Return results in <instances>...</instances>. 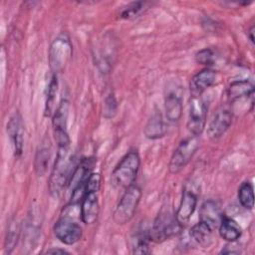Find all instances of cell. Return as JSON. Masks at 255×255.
<instances>
[{
    "label": "cell",
    "instance_id": "obj_1",
    "mask_svg": "<svg viewBox=\"0 0 255 255\" xmlns=\"http://www.w3.org/2000/svg\"><path fill=\"white\" fill-rule=\"evenodd\" d=\"M73 162L74 157L71 152L70 144L58 145L56 159L49 177L48 184L50 194L53 197L58 198L62 194L66 185H68L70 177L73 173Z\"/></svg>",
    "mask_w": 255,
    "mask_h": 255
},
{
    "label": "cell",
    "instance_id": "obj_2",
    "mask_svg": "<svg viewBox=\"0 0 255 255\" xmlns=\"http://www.w3.org/2000/svg\"><path fill=\"white\" fill-rule=\"evenodd\" d=\"M140 165V157L135 149L128 151L115 166L111 175V184L116 189H127L134 183Z\"/></svg>",
    "mask_w": 255,
    "mask_h": 255
},
{
    "label": "cell",
    "instance_id": "obj_3",
    "mask_svg": "<svg viewBox=\"0 0 255 255\" xmlns=\"http://www.w3.org/2000/svg\"><path fill=\"white\" fill-rule=\"evenodd\" d=\"M141 195L140 187L134 183L125 189L113 213L114 221L117 224L124 225L132 219L141 199Z\"/></svg>",
    "mask_w": 255,
    "mask_h": 255
},
{
    "label": "cell",
    "instance_id": "obj_4",
    "mask_svg": "<svg viewBox=\"0 0 255 255\" xmlns=\"http://www.w3.org/2000/svg\"><path fill=\"white\" fill-rule=\"evenodd\" d=\"M182 226L176 220L168 207H162L149 230L151 241L160 243L175 235Z\"/></svg>",
    "mask_w": 255,
    "mask_h": 255
},
{
    "label": "cell",
    "instance_id": "obj_5",
    "mask_svg": "<svg viewBox=\"0 0 255 255\" xmlns=\"http://www.w3.org/2000/svg\"><path fill=\"white\" fill-rule=\"evenodd\" d=\"M72 53L73 46L67 35L62 34L54 39L48 54L50 69L54 75L61 73L65 69L72 57Z\"/></svg>",
    "mask_w": 255,
    "mask_h": 255
},
{
    "label": "cell",
    "instance_id": "obj_6",
    "mask_svg": "<svg viewBox=\"0 0 255 255\" xmlns=\"http://www.w3.org/2000/svg\"><path fill=\"white\" fill-rule=\"evenodd\" d=\"M199 147V139L196 135H190L182 139L173 151L169 163L168 170L172 174L180 172L187 163L192 159Z\"/></svg>",
    "mask_w": 255,
    "mask_h": 255
},
{
    "label": "cell",
    "instance_id": "obj_7",
    "mask_svg": "<svg viewBox=\"0 0 255 255\" xmlns=\"http://www.w3.org/2000/svg\"><path fill=\"white\" fill-rule=\"evenodd\" d=\"M208 104L201 96H191L189 101V112L187 128L192 135H200L206 125Z\"/></svg>",
    "mask_w": 255,
    "mask_h": 255
},
{
    "label": "cell",
    "instance_id": "obj_8",
    "mask_svg": "<svg viewBox=\"0 0 255 255\" xmlns=\"http://www.w3.org/2000/svg\"><path fill=\"white\" fill-rule=\"evenodd\" d=\"M198 200V187L193 181H188L184 184L182 190V196L175 213L176 220L183 226L186 224L192 216Z\"/></svg>",
    "mask_w": 255,
    "mask_h": 255
},
{
    "label": "cell",
    "instance_id": "obj_9",
    "mask_svg": "<svg viewBox=\"0 0 255 255\" xmlns=\"http://www.w3.org/2000/svg\"><path fill=\"white\" fill-rule=\"evenodd\" d=\"M70 104L68 100L63 99L59 106L56 108L52 116V126L54 130V136L58 145L70 144L71 140L67 130L68 117H69Z\"/></svg>",
    "mask_w": 255,
    "mask_h": 255
},
{
    "label": "cell",
    "instance_id": "obj_10",
    "mask_svg": "<svg viewBox=\"0 0 255 255\" xmlns=\"http://www.w3.org/2000/svg\"><path fill=\"white\" fill-rule=\"evenodd\" d=\"M56 238L66 245H73L82 239V227L70 217H61L53 228Z\"/></svg>",
    "mask_w": 255,
    "mask_h": 255
},
{
    "label": "cell",
    "instance_id": "obj_11",
    "mask_svg": "<svg viewBox=\"0 0 255 255\" xmlns=\"http://www.w3.org/2000/svg\"><path fill=\"white\" fill-rule=\"evenodd\" d=\"M81 219L85 224H93L98 219L100 213L99 191L87 190L80 207Z\"/></svg>",
    "mask_w": 255,
    "mask_h": 255
},
{
    "label": "cell",
    "instance_id": "obj_12",
    "mask_svg": "<svg viewBox=\"0 0 255 255\" xmlns=\"http://www.w3.org/2000/svg\"><path fill=\"white\" fill-rule=\"evenodd\" d=\"M233 121V114L228 109L219 110L210 121L207 127V134L212 139L222 136L230 128Z\"/></svg>",
    "mask_w": 255,
    "mask_h": 255
},
{
    "label": "cell",
    "instance_id": "obj_13",
    "mask_svg": "<svg viewBox=\"0 0 255 255\" xmlns=\"http://www.w3.org/2000/svg\"><path fill=\"white\" fill-rule=\"evenodd\" d=\"M7 132L13 143L16 156H20L23 151L24 143V127L22 118L19 113L14 114L7 124Z\"/></svg>",
    "mask_w": 255,
    "mask_h": 255
},
{
    "label": "cell",
    "instance_id": "obj_14",
    "mask_svg": "<svg viewBox=\"0 0 255 255\" xmlns=\"http://www.w3.org/2000/svg\"><path fill=\"white\" fill-rule=\"evenodd\" d=\"M217 79V73L216 71L205 68L195 74L190 82V92L191 96H198L202 95L204 91H206L208 88L213 86Z\"/></svg>",
    "mask_w": 255,
    "mask_h": 255
},
{
    "label": "cell",
    "instance_id": "obj_15",
    "mask_svg": "<svg viewBox=\"0 0 255 255\" xmlns=\"http://www.w3.org/2000/svg\"><path fill=\"white\" fill-rule=\"evenodd\" d=\"M93 166L94 160L91 157L82 159L79 165L76 166L68 183V186L71 188L72 191L86 187V182L92 173Z\"/></svg>",
    "mask_w": 255,
    "mask_h": 255
},
{
    "label": "cell",
    "instance_id": "obj_16",
    "mask_svg": "<svg viewBox=\"0 0 255 255\" xmlns=\"http://www.w3.org/2000/svg\"><path fill=\"white\" fill-rule=\"evenodd\" d=\"M224 214L221 211L219 205L213 200L205 201L199 211V221L207 224L212 230L218 228Z\"/></svg>",
    "mask_w": 255,
    "mask_h": 255
},
{
    "label": "cell",
    "instance_id": "obj_17",
    "mask_svg": "<svg viewBox=\"0 0 255 255\" xmlns=\"http://www.w3.org/2000/svg\"><path fill=\"white\" fill-rule=\"evenodd\" d=\"M228 100L230 103L242 99H253L254 96V85L249 80H237L232 82L229 85L228 91Z\"/></svg>",
    "mask_w": 255,
    "mask_h": 255
},
{
    "label": "cell",
    "instance_id": "obj_18",
    "mask_svg": "<svg viewBox=\"0 0 255 255\" xmlns=\"http://www.w3.org/2000/svg\"><path fill=\"white\" fill-rule=\"evenodd\" d=\"M164 110L165 117L168 122H178L182 116L183 111L181 96L175 92L168 93L164 99Z\"/></svg>",
    "mask_w": 255,
    "mask_h": 255
},
{
    "label": "cell",
    "instance_id": "obj_19",
    "mask_svg": "<svg viewBox=\"0 0 255 255\" xmlns=\"http://www.w3.org/2000/svg\"><path fill=\"white\" fill-rule=\"evenodd\" d=\"M167 127L163 120V117L160 113H154L149 120L147 121L144 128L143 133L146 138L148 139H158L163 137L166 134Z\"/></svg>",
    "mask_w": 255,
    "mask_h": 255
},
{
    "label": "cell",
    "instance_id": "obj_20",
    "mask_svg": "<svg viewBox=\"0 0 255 255\" xmlns=\"http://www.w3.org/2000/svg\"><path fill=\"white\" fill-rule=\"evenodd\" d=\"M218 228L220 236L230 243L238 240L242 234L240 225L234 219L226 217L225 215L223 216Z\"/></svg>",
    "mask_w": 255,
    "mask_h": 255
},
{
    "label": "cell",
    "instance_id": "obj_21",
    "mask_svg": "<svg viewBox=\"0 0 255 255\" xmlns=\"http://www.w3.org/2000/svg\"><path fill=\"white\" fill-rule=\"evenodd\" d=\"M213 230L202 221H199L190 228L189 236L190 238L199 246L207 247L212 241Z\"/></svg>",
    "mask_w": 255,
    "mask_h": 255
},
{
    "label": "cell",
    "instance_id": "obj_22",
    "mask_svg": "<svg viewBox=\"0 0 255 255\" xmlns=\"http://www.w3.org/2000/svg\"><path fill=\"white\" fill-rule=\"evenodd\" d=\"M51 157V148L48 144H42L36 151L34 159V169L37 176H43L49 166Z\"/></svg>",
    "mask_w": 255,
    "mask_h": 255
},
{
    "label": "cell",
    "instance_id": "obj_23",
    "mask_svg": "<svg viewBox=\"0 0 255 255\" xmlns=\"http://www.w3.org/2000/svg\"><path fill=\"white\" fill-rule=\"evenodd\" d=\"M151 237L149 230H139L131 238V249L133 254H148Z\"/></svg>",
    "mask_w": 255,
    "mask_h": 255
},
{
    "label": "cell",
    "instance_id": "obj_24",
    "mask_svg": "<svg viewBox=\"0 0 255 255\" xmlns=\"http://www.w3.org/2000/svg\"><path fill=\"white\" fill-rule=\"evenodd\" d=\"M238 199L240 204L251 210L254 206V190L253 185L250 182H243L238 189Z\"/></svg>",
    "mask_w": 255,
    "mask_h": 255
},
{
    "label": "cell",
    "instance_id": "obj_25",
    "mask_svg": "<svg viewBox=\"0 0 255 255\" xmlns=\"http://www.w3.org/2000/svg\"><path fill=\"white\" fill-rule=\"evenodd\" d=\"M57 90H58L57 75L53 74L52 79L49 84V87H48L47 99H46V104H45V116L46 117H52L55 112L54 109H55V100H56Z\"/></svg>",
    "mask_w": 255,
    "mask_h": 255
},
{
    "label": "cell",
    "instance_id": "obj_26",
    "mask_svg": "<svg viewBox=\"0 0 255 255\" xmlns=\"http://www.w3.org/2000/svg\"><path fill=\"white\" fill-rule=\"evenodd\" d=\"M118 104L116 97L113 93H110L106 96L104 100V108H103V116L106 119H112L117 114Z\"/></svg>",
    "mask_w": 255,
    "mask_h": 255
},
{
    "label": "cell",
    "instance_id": "obj_27",
    "mask_svg": "<svg viewBox=\"0 0 255 255\" xmlns=\"http://www.w3.org/2000/svg\"><path fill=\"white\" fill-rule=\"evenodd\" d=\"M195 60L198 64L204 65L207 68L214 65L215 62V54L210 48H205L198 51L195 55Z\"/></svg>",
    "mask_w": 255,
    "mask_h": 255
},
{
    "label": "cell",
    "instance_id": "obj_28",
    "mask_svg": "<svg viewBox=\"0 0 255 255\" xmlns=\"http://www.w3.org/2000/svg\"><path fill=\"white\" fill-rule=\"evenodd\" d=\"M18 237H19V230H18L17 226L15 224L10 225V227L7 231V234H6L5 244H4V249L7 253H10L14 249V247L17 244Z\"/></svg>",
    "mask_w": 255,
    "mask_h": 255
},
{
    "label": "cell",
    "instance_id": "obj_29",
    "mask_svg": "<svg viewBox=\"0 0 255 255\" xmlns=\"http://www.w3.org/2000/svg\"><path fill=\"white\" fill-rule=\"evenodd\" d=\"M143 3L142 2H132L128 5L121 13V17L124 19H129L136 16L139 11L142 9Z\"/></svg>",
    "mask_w": 255,
    "mask_h": 255
},
{
    "label": "cell",
    "instance_id": "obj_30",
    "mask_svg": "<svg viewBox=\"0 0 255 255\" xmlns=\"http://www.w3.org/2000/svg\"><path fill=\"white\" fill-rule=\"evenodd\" d=\"M101 187V175L98 172H92L86 182V191H99Z\"/></svg>",
    "mask_w": 255,
    "mask_h": 255
},
{
    "label": "cell",
    "instance_id": "obj_31",
    "mask_svg": "<svg viewBox=\"0 0 255 255\" xmlns=\"http://www.w3.org/2000/svg\"><path fill=\"white\" fill-rule=\"evenodd\" d=\"M47 253L49 254H57V253H60V254H64V253H68L65 249H60V248H52V249H49L47 250Z\"/></svg>",
    "mask_w": 255,
    "mask_h": 255
},
{
    "label": "cell",
    "instance_id": "obj_32",
    "mask_svg": "<svg viewBox=\"0 0 255 255\" xmlns=\"http://www.w3.org/2000/svg\"><path fill=\"white\" fill-rule=\"evenodd\" d=\"M254 31V26H252L251 28H250V30L248 31V35H249V39H250V41H251V43L252 44H254V37H253V32Z\"/></svg>",
    "mask_w": 255,
    "mask_h": 255
}]
</instances>
